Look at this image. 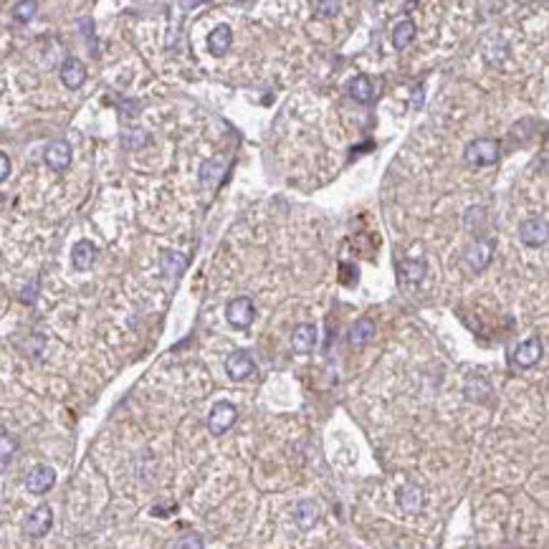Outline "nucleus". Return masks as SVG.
<instances>
[{"instance_id":"1","label":"nucleus","mask_w":549,"mask_h":549,"mask_svg":"<svg viewBox=\"0 0 549 549\" xmlns=\"http://www.w3.org/2000/svg\"><path fill=\"white\" fill-rule=\"evenodd\" d=\"M499 155H501V144L491 137H478L473 142L466 144V150H463V160L473 167H488V165H496L499 162Z\"/></svg>"},{"instance_id":"2","label":"nucleus","mask_w":549,"mask_h":549,"mask_svg":"<svg viewBox=\"0 0 549 549\" xmlns=\"http://www.w3.org/2000/svg\"><path fill=\"white\" fill-rule=\"evenodd\" d=\"M236 420H238V408L233 403L218 400L216 406L211 408V413H208V430L213 435H226L236 425Z\"/></svg>"},{"instance_id":"3","label":"nucleus","mask_w":549,"mask_h":549,"mask_svg":"<svg viewBox=\"0 0 549 549\" xmlns=\"http://www.w3.org/2000/svg\"><path fill=\"white\" fill-rule=\"evenodd\" d=\"M256 319L253 299L248 296H236L226 304V322L233 329H248Z\"/></svg>"},{"instance_id":"4","label":"nucleus","mask_w":549,"mask_h":549,"mask_svg":"<svg viewBox=\"0 0 549 549\" xmlns=\"http://www.w3.org/2000/svg\"><path fill=\"white\" fill-rule=\"evenodd\" d=\"M51 524H54V511H51V506L41 504L26 516V522H23V532H26L31 539H41V537H46V534L51 532Z\"/></svg>"},{"instance_id":"5","label":"nucleus","mask_w":549,"mask_h":549,"mask_svg":"<svg viewBox=\"0 0 549 549\" xmlns=\"http://www.w3.org/2000/svg\"><path fill=\"white\" fill-rule=\"evenodd\" d=\"M519 238H522L524 246L529 248H539V246L547 243L549 238V231H547V221L542 216L539 218H529L519 226Z\"/></svg>"},{"instance_id":"6","label":"nucleus","mask_w":549,"mask_h":549,"mask_svg":"<svg viewBox=\"0 0 549 549\" xmlns=\"http://www.w3.org/2000/svg\"><path fill=\"white\" fill-rule=\"evenodd\" d=\"M226 375L233 383H243V380H248L251 375H256V362L251 360L248 352H233V355H228L226 360Z\"/></svg>"},{"instance_id":"7","label":"nucleus","mask_w":549,"mask_h":549,"mask_svg":"<svg viewBox=\"0 0 549 549\" xmlns=\"http://www.w3.org/2000/svg\"><path fill=\"white\" fill-rule=\"evenodd\" d=\"M54 486H56V471L51 466H46V463L34 466L31 468V473L26 476V488L36 496L46 494V491H51Z\"/></svg>"},{"instance_id":"8","label":"nucleus","mask_w":549,"mask_h":549,"mask_svg":"<svg viewBox=\"0 0 549 549\" xmlns=\"http://www.w3.org/2000/svg\"><path fill=\"white\" fill-rule=\"evenodd\" d=\"M44 160L54 172H64L71 165V144H69L66 139H56V142H51L49 147H46Z\"/></svg>"},{"instance_id":"9","label":"nucleus","mask_w":549,"mask_h":549,"mask_svg":"<svg viewBox=\"0 0 549 549\" xmlns=\"http://www.w3.org/2000/svg\"><path fill=\"white\" fill-rule=\"evenodd\" d=\"M544 355V344L539 337H529L527 342H522L519 347H516L514 352V362L516 367H522V370H529V367H534L539 360H542Z\"/></svg>"},{"instance_id":"10","label":"nucleus","mask_w":549,"mask_h":549,"mask_svg":"<svg viewBox=\"0 0 549 549\" xmlns=\"http://www.w3.org/2000/svg\"><path fill=\"white\" fill-rule=\"evenodd\" d=\"M398 504L408 516H415V514H420L423 511L425 494H423V488L418 486V483H406V486L398 491Z\"/></svg>"},{"instance_id":"11","label":"nucleus","mask_w":549,"mask_h":549,"mask_svg":"<svg viewBox=\"0 0 549 549\" xmlns=\"http://www.w3.org/2000/svg\"><path fill=\"white\" fill-rule=\"evenodd\" d=\"M491 253H494V241H476V243L466 248L463 258H466L471 271H483L488 266V261H491Z\"/></svg>"},{"instance_id":"12","label":"nucleus","mask_w":549,"mask_h":549,"mask_svg":"<svg viewBox=\"0 0 549 549\" xmlns=\"http://www.w3.org/2000/svg\"><path fill=\"white\" fill-rule=\"evenodd\" d=\"M59 76H61L64 86L71 91L81 89L84 81H86V66H84L79 59H74V56H69L66 61L61 64V71H59Z\"/></svg>"},{"instance_id":"13","label":"nucleus","mask_w":549,"mask_h":549,"mask_svg":"<svg viewBox=\"0 0 549 549\" xmlns=\"http://www.w3.org/2000/svg\"><path fill=\"white\" fill-rule=\"evenodd\" d=\"M319 516H322V509H319V504L311 499H301L299 504L294 506V522L301 532L314 529L316 524H319Z\"/></svg>"},{"instance_id":"14","label":"nucleus","mask_w":549,"mask_h":549,"mask_svg":"<svg viewBox=\"0 0 549 549\" xmlns=\"http://www.w3.org/2000/svg\"><path fill=\"white\" fill-rule=\"evenodd\" d=\"M316 347V327L314 324H296L291 332V350L296 355H309Z\"/></svg>"},{"instance_id":"15","label":"nucleus","mask_w":549,"mask_h":549,"mask_svg":"<svg viewBox=\"0 0 549 549\" xmlns=\"http://www.w3.org/2000/svg\"><path fill=\"white\" fill-rule=\"evenodd\" d=\"M231 44H233V31H231V26H226V23L216 26L213 34L208 36V49H211V54L218 56V59L231 51Z\"/></svg>"},{"instance_id":"16","label":"nucleus","mask_w":549,"mask_h":549,"mask_svg":"<svg viewBox=\"0 0 549 549\" xmlns=\"http://www.w3.org/2000/svg\"><path fill=\"white\" fill-rule=\"evenodd\" d=\"M96 261V246L91 241H79L71 248V263L76 271H89Z\"/></svg>"},{"instance_id":"17","label":"nucleus","mask_w":549,"mask_h":549,"mask_svg":"<svg viewBox=\"0 0 549 549\" xmlns=\"http://www.w3.org/2000/svg\"><path fill=\"white\" fill-rule=\"evenodd\" d=\"M372 337H375V322H372V319H367V316H362V319H357V322H355V327L350 329L347 344H350L352 350H362L365 344H370Z\"/></svg>"},{"instance_id":"18","label":"nucleus","mask_w":549,"mask_h":549,"mask_svg":"<svg viewBox=\"0 0 549 549\" xmlns=\"http://www.w3.org/2000/svg\"><path fill=\"white\" fill-rule=\"evenodd\" d=\"M223 175H226V162L218 160V157L200 165V183L206 185V188H216L223 180Z\"/></svg>"},{"instance_id":"19","label":"nucleus","mask_w":549,"mask_h":549,"mask_svg":"<svg viewBox=\"0 0 549 549\" xmlns=\"http://www.w3.org/2000/svg\"><path fill=\"white\" fill-rule=\"evenodd\" d=\"M160 268L165 276H180L188 268V258L183 253H178V251H162Z\"/></svg>"},{"instance_id":"20","label":"nucleus","mask_w":549,"mask_h":549,"mask_svg":"<svg viewBox=\"0 0 549 549\" xmlns=\"http://www.w3.org/2000/svg\"><path fill=\"white\" fill-rule=\"evenodd\" d=\"M463 393H466L468 400H476V403H486V400L494 395V393H491V383H488L486 378H481V375H476V378H468Z\"/></svg>"},{"instance_id":"21","label":"nucleus","mask_w":549,"mask_h":549,"mask_svg":"<svg viewBox=\"0 0 549 549\" xmlns=\"http://www.w3.org/2000/svg\"><path fill=\"white\" fill-rule=\"evenodd\" d=\"M350 96L355 101H360V104H370L372 96H375V89H372L370 76L360 74V76L352 79V81H350Z\"/></svg>"},{"instance_id":"22","label":"nucleus","mask_w":549,"mask_h":549,"mask_svg":"<svg viewBox=\"0 0 549 549\" xmlns=\"http://www.w3.org/2000/svg\"><path fill=\"white\" fill-rule=\"evenodd\" d=\"M18 453V438L11 433H0V473L11 466V460Z\"/></svg>"},{"instance_id":"23","label":"nucleus","mask_w":549,"mask_h":549,"mask_svg":"<svg viewBox=\"0 0 549 549\" xmlns=\"http://www.w3.org/2000/svg\"><path fill=\"white\" fill-rule=\"evenodd\" d=\"M415 39V23L413 21H400L398 26L393 28V46L395 49H408Z\"/></svg>"},{"instance_id":"24","label":"nucleus","mask_w":549,"mask_h":549,"mask_svg":"<svg viewBox=\"0 0 549 549\" xmlns=\"http://www.w3.org/2000/svg\"><path fill=\"white\" fill-rule=\"evenodd\" d=\"M36 11H39V0H18L13 6V18L18 23H28L36 16Z\"/></svg>"},{"instance_id":"25","label":"nucleus","mask_w":549,"mask_h":549,"mask_svg":"<svg viewBox=\"0 0 549 549\" xmlns=\"http://www.w3.org/2000/svg\"><path fill=\"white\" fill-rule=\"evenodd\" d=\"M122 142L127 150H139V147H144V144L150 142V134L144 132V129H129V132H124Z\"/></svg>"},{"instance_id":"26","label":"nucleus","mask_w":549,"mask_h":549,"mask_svg":"<svg viewBox=\"0 0 549 549\" xmlns=\"http://www.w3.org/2000/svg\"><path fill=\"white\" fill-rule=\"evenodd\" d=\"M342 8V0H316V16L319 18H334Z\"/></svg>"},{"instance_id":"27","label":"nucleus","mask_w":549,"mask_h":549,"mask_svg":"<svg viewBox=\"0 0 549 549\" xmlns=\"http://www.w3.org/2000/svg\"><path fill=\"white\" fill-rule=\"evenodd\" d=\"M175 547H178V549H185V547L203 549V547H206V542H203V537H200V534H188L185 539H178V542H175Z\"/></svg>"},{"instance_id":"28","label":"nucleus","mask_w":549,"mask_h":549,"mask_svg":"<svg viewBox=\"0 0 549 549\" xmlns=\"http://www.w3.org/2000/svg\"><path fill=\"white\" fill-rule=\"evenodd\" d=\"M8 175H11V157L6 152H0V183H6Z\"/></svg>"},{"instance_id":"29","label":"nucleus","mask_w":549,"mask_h":549,"mask_svg":"<svg viewBox=\"0 0 549 549\" xmlns=\"http://www.w3.org/2000/svg\"><path fill=\"white\" fill-rule=\"evenodd\" d=\"M375 3H380V0H375Z\"/></svg>"}]
</instances>
